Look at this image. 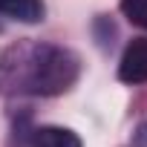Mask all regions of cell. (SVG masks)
Wrapping results in <instances>:
<instances>
[{
  "instance_id": "obj_1",
  "label": "cell",
  "mask_w": 147,
  "mask_h": 147,
  "mask_svg": "<svg viewBox=\"0 0 147 147\" xmlns=\"http://www.w3.org/2000/svg\"><path fill=\"white\" fill-rule=\"evenodd\" d=\"M78 78V61L72 52L58 46H32L23 61L20 90L32 95H58Z\"/></svg>"
},
{
  "instance_id": "obj_2",
  "label": "cell",
  "mask_w": 147,
  "mask_h": 147,
  "mask_svg": "<svg viewBox=\"0 0 147 147\" xmlns=\"http://www.w3.org/2000/svg\"><path fill=\"white\" fill-rule=\"evenodd\" d=\"M118 78L124 84H144L147 81V38H136L127 43L121 63H118Z\"/></svg>"
},
{
  "instance_id": "obj_3",
  "label": "cell",
  "mask_w": 147,
  "mask_h": 147,
  "mask_svg": "<svg viewBox=\"0 0 147 147\" xmlns=\"http://www.w3.org/2000/svg\"><path fill=\"white\" fill-rule=\"evenodd\" d=\"M0 15L20 23H38L43 20V3L40 0H0Z\"/></svg>"
},
{
  "instance_id": "obj_4",
  "label": "cell",
  "mask_w": 147,
  "mask_h": 147,
  "mask_svg": "<svg viewBox=\"0 0 147 147\" xmlns=\"http://www.w3.org/2000/svg\"><path fill=\"white\" fill-rule=\"evenodd\" d=\"M32 147H81V138L66 127H38Z\"/></svg>"
},
{
  "instance_id": "obj_5",
  "label": "cell",
  "mask_w": 147,
  "mask_h": 147,
  "mask_svg": "<svg viewBox=\"0 0 147 147\" xmlns=\"http://www.w3.org/2000/svg\"><path fill=\"white\" fill-rule=\"evenodd\" d=\"M121 12L133 26L147 29V0H121Z\"/></svg>"
},
{
  "instance_id": "obj_6",
  "label": "cell",
  "mask_w": 147,
  "mask_h": 147,
  "mask_svg": "<svg viewBox=\"0 0 147 147\" xmlns=\"http://www.w3.org/2000/svg\"><path fill=\"white\" fill-rule=\"evenodd\" d=\"M136 147H147V121L136 130Z\"/></svg>"
}]
</instances>
